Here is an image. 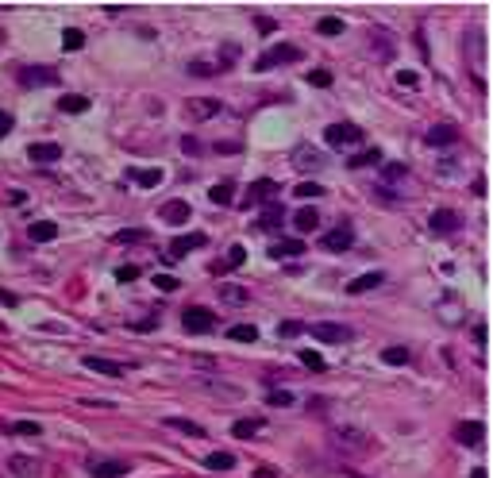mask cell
<instances>
[{
    "label": "cell",
    "mask_w": 493,
    "mask_h": 478,
    "mask_svg": "<svg viewBox=\"0 0 493 478\" xmlns=\"http://www.w3.org/2000/svg\"><path fill=\"white\" fill-rule=\"evenodd\" d=\"M228 336H232L235 343H254V340H259V328H254V324H232Z\"/></svg>",
    "instance_id": "cell-30"
},
{
    "label": "cell",
    "mask_w": 493,
    "mask_h": 478,
    "mask_svg": "<svg viewBox=\"0 0 493 478\" xmlns=\"http://www.w3.org/2000/svg\"><path fill=\"white\" fill-rule=\"evenodd\" d=\"M254 23H259V31H262V35H274V31H278V23H274V20H266V16H259Z\"/></svg>",
    "instance_id": "cell-48"
},
{
    "label": "cell",
    "mask_w": 493,
    "mask_h": 478,
    "mask_svg": "<svg viewBox=\"0 0 493 478\" xmlns=\"http://www.w3.org/2000/svg\"><path fill=\"white\" fill-rule=\"evenodd\" d=\"M305 332L312 336V340H320V343H347L351 336V328L347 324H331V321H320V324H305Z\"/></svg>",
    "instance_id": "cell-2"
},
{
    "label": "cell",
    "mask_w": 493,
    "mask_h": 478,
    "mask_svg": "<svg viewBox=\"0 0 493 478\" xmlns=\"http://www.w3.org/2000/svg\"><path fill=\"white\" fill-rule=\"evenodd\" d=\"M127 177H131L135 186H143V189H155V186H162V170H158V166H151V170H139V166H131V170H127Z\"/></svg>",
    "instance_id": "cell-17"
},
{
    "label": "cell",
    "mask_w": 493,
    "mask_h": 478,
    "mask_svg": "<svg viewBox=\"0 0 493 478\" xmlns=\"http://www.w3.org/2000/svg\"><path fill=\"white\" fill-rule=\"evenodd\" d=\"M293 228H297L300 235H309L320 228V213L316 208H300V213H293Z\"/></svg>",
    "instance_id": "cell-21"
},
{
    "label": "cell",
    "mask_w": 493,
    "mask_h": 478,
    "mask_svg": "<svg viewBox=\"0 0 493 478\" xmlns=\"http://www.w3.org/2000/svg\"><path fill=\"white\" fill-rule=\"evenodd\" d=\"M309 81H312V85H320V89H324V85H331V74H328V69H312V74H309Z\"/></svg>",
    "instance_id": "cell-46"
},
{
    "label": "cell",
    "mask_w": 493,
    "mask_h": 478,
    "mask_svg": "<svg viewBox=\"0 0 493 478\" xmlns=\"http://www.w3.org/2000/svg\"><path fill=\"white\" fill-rule=\"evenodd\" d=\"M336 444H339V448H351V451H366L370 448V439L362 436L358 428H339L336 432Z\"/></svg>",
    "instance_id": "cell-16"
},
{
    "label": "cell",
    "mask_w": 493,
    "mask_h": 478,
    "mask_svg": "<svg viewBox=\"0 0 493 478\" xmlns=\"http://www.w3.org/2000/svg\"><path fill=\"white\" fill-rule=\"evenodd\" d=\"M182 324H185V332H197V336H201V332H212V328H216V312L193 305V309L182 312Z\"/></svg>",
    "instance_id": "cell-3"
},
{
    "label": "cell",
    "mask_w": 493,
    "mask_h": 478,
    "mask_svg": "<svg viewBox=\"0 0 493 478\" xmlns=\"http://www.w3.org/2000/svg\"><path fill=\"white\" fill-rule=\"evenodd\" d=\"M386 282V274L382 270H374V274H362V278H355V282H347V293H366V290H377V285Z\"/></svg>",
    "instance_id": "cell-23"
},
{
    "label": "cell",
    "mask_w": 493,
    "mask_h": 478,
    "mask_svg": "<svg viewBox=\"0 0 493 478\" xmlns=\"http://www.w3.org/2000/svg\"><path fill=\"white\" fill-rule=\"evenodd\" d=\"M216 112H220V100H216V97H197V100H185V116H189V120H197V124H201V120H212Z\"/></svg>",
    "instance_id": "cell-8"
},
{
    "label": "cell",
    "mask_w": 493,
    "mask_h": 478,
    "mask_svg": "<svg viewBox=\"0 0 493 478\" xmlns=\"http://www.w3.org/2000/svg\"><path fill=\"white\" fill-rule=\"evenodd\" d=\"M146 239H151L146 228H124V232H116V243H146Z\"/></svg>",
    "instance_id": "cell-33"
},
{
    "label": "cell",
    "mask_w": 493,
    "mask_h": 478,
    "mask_svg": "<svg viewBox=\"0 0 493 478\" xmlns=\"http://www.w3.org/2000/svg\"><path fill=\"white\" fill-rule=\"evenodd\" d=\"M454 139H459V127L454 124H435L432 131H428V143L432 146H451Z\"/></svg>",
    "instance_id": "cell-18"
},
{
    "label": "cell",
    "mask_w": 493,
    "mask_h": 478,
    "mask_svg": "<svg viewBox=\"0 0 493 478\" xmlns=\"http://www.w3.org/2000/svg\"><path fill=\"white\" fill-rule=\"evenodd\" d=\"M270 405H278V409H289V405H293V393H289V390H274V393H270Z\"/></svg>",
    "instance_id": "cell-40"
},
{
    "label": "cell",
    "mask_w": 493,
    "mask_h": 478,
    "mask_svg": "<svg viewBox=\"0 0 493 478\" xmlns=\"http://www.w3.org/2000/svg\"><path fill=\"white\" fill-rule=\"evenodd\" d=\"M189 74H197V78H208V74H216V69L204 66V62H189Z\"/></svg>",
    "instance_id": "cell-47"
},
{
    "label": "cell",
    "mask_w": 493,
    "mask_h": 478,
    "mask_svg": "<svg viewBox=\"0 0 493 478\" xmlns=\"http://www.w3.org/2000/svg\"><path fill=\"white\" fill-rule=\"evenodd\" d=\"M127 470H131V463H124V459H89L93 478H124Z\"/></svg>",
    "instance_id": "cell-6"
},
{
    "label": "cell",
    "mask_w": 493,
    "mask_h": 478,
    "mask_svg": "<svg viewBox=\"0 0 493 478\" xmlns=\"http://www.w3.org/2000/svg\"><path fill=\"white\" fill-rule=\"evenodd\" d=\"M351 243H355V228H351V224L331 228V232L320 239V247H324V251H351Z\"/></svg>",
    "instance_id": "cell-7"
},
{
    "label": "cell",
    "mask_w": 493,
    "mask_h": 478,
    "mask_svg": "<svg viewBox=\"0 0 493 478\" xmlns=\"http://www.w3.org/2000/svg\"><path fill=\"white\" fill-rule=\"evenodd\" d=\"M166 428L185 432V436H193V439H201V436H204V428H201V424H197V420H185V417H166Z\"/></svg>",
    "instance_id": "cell-26"
},
{
    "label": "cell",
    "mask_w": 493,
    "mask_h": 478,
    "mask_svg": "<svg viewBox=\"0 0 493 478\" xmlns=\"http://www.w3.org/2000/svg\"><path fill=\"white\" fill-rule=\"evenodd\" d=\"M8 131H12V116H8V112H0V139L8 135Z\"/></svg>",
    "instance_id": "cell-50"
},
{
    "label": "cell",
    "mask_w": 493,
    "mask_h": 478,
    "mask_svg": "<svg viewBox=\"0 0 493 478\" xmlns=\"http://www.w3.org/2000/svg\"><path fill=\"white\" fill-rule=\"evenodd\" d=\"M204 467H208V470H232L235 467V455H232V451H212V455L204 459Z\"/></svg>",
    "instance_id": "cell-29"
},
{
    "label": "cell",
    "mask_w": 493,
    "mask_h": 478,
    "mask_svg": "<svg viewBox=\"0 0 493 478\" xmlns=\"http://www.w3.org/2000/svg\"><path fill=\"white\" fill-rule=\"evenodd\" d=\"M8 467H12V475H16V478H31V475H35V459H28V455H12V459H8Z\"/></svg>",
    "instance_id": "cell-31"
},
{
    "label": "cell",
    "mask_w": 493,
    "mask_h": 478,
    "mask_svg": "<svg viewBox=\"0 0 493 478\" xmlns=\"http://www.w3.org/2000/svg\"><path fill=\"white\" fill-rule=\"evenodd\" d=\"M220 297L223 301H247V290H239V285H223Z\"/></svg>",
    "instance_id": "cell-42"
},
{
    "label": "cell",
    "mask_w": 493,
    "mask_h": 478,
    "mask_svg": "<svg viewBox=\"0 0 493 478\" xmlns=\"http://www.w3.org/2000/svg\"><path fill=\"white\" fill-rule=\"evenodd\" d=\"M135 278H139V266H131V263L116 270V282H135Z\"/></svg>",
    "instance_id": "cell-45"
},
{
    "label": "cell",
    "mask_w": 493,
    "mask_h": 478,
    "mask_svg": "<svg viewBox=\"0 0 493 478\" xmlns=\"http://www.w3.org/2000/svg\"><path fill=\"white\" fill-rule=\"evenodd\" d=\"M459 224H463V220H459V213H451V208H435V213L428 216V228H432L435 235H451Z\"/></svg>",
    "instance_id": "cell-10"
},
{
    "label": "cell",
    "mask_w": 493,
    "mask_h": 478,
    "mask_svg": "<svg viewBox=\"0 0 493 478\" xmlns=\"http://www.w3.org/2000/svg\"><path fill=\"white\" fill-rule=\"evenodd\" d=\"M300 332H305V324L300 321H281L278 324V336H285V340H289V336H300Z\"/></svg>",
    "instance_id": "cell-38"
},
{
    "label": "cell",
    "mask_w": 493,
    "mask_h": 478,
    "mask_svg": "<svg viewBox=\"0 0 493 478\" xmlns=\"http://www.w3.org/2000/svg\"><path fill=\"white\" fill-rule=\"evenodd\" d=\"M397 81H401V85H416V74L413 69H405V74H397Z\"/></svg>",
    "instance_id": "cell-51"
},
{
    "label": "cell",
    "mask_w": 493,
    "mask_h": 478,
    "mask_svg": "<svg viewBox=\"0 0 493 478\" xmlns=\"http://www.w3.org/2000/svg\"><path fill=\"white\" fill-rule=\"evenodd\" d=\"M20 85H28V89L58 85V69H54V66H23L20 69Z\"/></svg>",
    "instance_id": "cell-5"
},
{
    "label": "cell",
    "mask_w": 493,
    "mask_h": 478,
    "mask_svg": "<svg viewBox=\"0 0 493 478\" xmlns=\"http://www.w3.org/2000/svg\"><path fill=\"white\" fill-rule=\"evenodd\" d=\"M289 62H300V47H293V43H278V47L262 50L259 62H254V69H259V74H266V69H274V66H289Z\"/></svg>",
    "instance_id": "cell-1"
},
{
    "label": "cell",
    "mask_w": 493,
    "mask_h": 478,
    "mask_svg": "<svg viewBox=\"0 0 493 478\" xmlns=\"http://www.w3.org/2000/svg\"><path fill=\"white\" fill-rule=\"evenodd\" d=\"M259 478H278V475H274V470H259Z\"/></svg>",
    "instance_id": "cell-53"
},
{
    "label": "cell",
    "mask_w": 493,
    "mask_h": 478,
    "mask_svg": "<svg viewBox=\"0 0 493 478\" xmlns=\"http://www.w3.org/2000/svg\"><path fill=\"white\" fill-rule=\"evenodd\" d=\"M454 439L466 444V448H478V444L485 439V424H482V420H463V424L454 428Z\"/></svg>",
    "instance_id": "cell-12"
},
{
    "label": "cell",
    "mask_w": 493,
    "mask_h": 478,
    "mask_svg": "<svg viewBox=\"0 0 493 478\" xmlns=\"http://www.w3.org/2000/svg\"><path fill=\"white\" fill-rule=\"evenodd\" d=\"M293 193H297V197H305V201H309V197H320V193H324V186H316V182H300V186L293 189Z\"/></svg>",
    "instance_id": "cell-39"
},
{
    "label": "cell",
    "mask_w": 493,
    "mask_h": 478,
    "mask_svg": "<svg viewBox=\"0 0 493 478\" xmlns=\"http://www.w3.org/2000/svg\"><path fill=\"white\" fill-rule=\"evenodd\" d=\"M300 362H305L309 371H324V359H320L316 351H300Z\"/></svg>",
    "instance_id": "cell-43"
},
{
    "label": "cell",
    "mask_w": 493,
    "mask_h": 478,
    "mask_svg": "<svg viewBox=\"0 0 493 478\" xmlns=\"http://www.w3.org/2000/svg\"><path fill=\"white\" fill-rule=\"evenodd\" d=\"M262 428H266V424H262V417H243V420H235V424H232V436L251 439V436H259Z\"/></svg>",
    "instance_id": "cell-24"
},
{
    "label": "cell",
    "mask_w": 493,
    "mask_h": 478,
    "mask_svg": "<svg viewBox=\"0 0 493 478\" xmlns=\"http://www.w3.org/2000/svg\"><path fill=\"white\" fill-rule=\"evenodd\" d=\"M293 166H300V170H320V166H324V158H320L312 146H300L297 155H293Z\"/></svg>",
    "instance_id": "cell-27"
},
{
    "label": "cell",
    "mask_w": 493,
    "mask_h": 478,
    "mask_svg": "<svg viewBox=\"0 0 493 478\" xmlns=\"http://www.w3.org/2000/svg\"><path fill=\"white\" fill-rule=\"evenodd\" d=\"M243 259H247V251H243V247H228V254H223L220 263H212V274L220 278V274H228V270H235V266H243Z\"/></svg>",
    "instance_id": "cell-19"
},
{
    "label": "cell",
    "mask_w": 493,
    "mask_h": 478,
    "mask_svg": "<svg viewBox=\"0 0 493 478\" xmlns=\"http://www.w3.org/2000/svg\"><path fill=\"white\" fill-rule=\"evenodd\" d=\"M81 43H85V35H81L78 28H66V35H62V47H66V50H78Z\"/></svg>",
    "instance_id": "cell-37"
},
{
    "label": "cell",
    "mask_w": 493,
    "mask_h": 478,
    "mask_svg": "<svg viewBox=\"0 0 493 478\" xmlns=\"http://www.w3.org/2000/svg\"><path fill=\"white\" fill-rule=\"evenodd\" d=\"M374 162H382V151H374V146H370V151H362V155H355L351 158V166H374Z\"/></svg>",
    "instance_id": "cell-36"
},
{
    "label": "cell",
    "mask_w": 493,
    "mask_h": 478,
    "mask_svg": "<svg viewBox=\"0 0 493 478\" xmlns=\"http://www.w3.org/2000/svg\"><path fill=\"white\" fill-rule=\"evenodd\" d=\"M470 478H485V470H474V475Z\"/></svg>",
    "instance_id": "cell-54"
},
{
    "label": "cell",
    "mask_w": 493,
    "mask_h": 478,
    "mask_svg": "<svg viewBox=\"0 0 493 478\" xmlns=\"http://www.w3.org/2000/svg\"><path fill=\"white\" fill-rule=\"evenodd\" d=\"M208 239H204V232H189V235H177L174 243H170V251H166V259H182V254L197 251V247H204Z\"/></svg>",
    "instance_id": "cell-11"
},
{
    "label": "cell",
    "mask_w": 493,
    "mask_h": 478,
    "mask_svg": "<svg viewBox=\"0 0 493 478\" xmlns=\"http://www.w3.org/2000/svg\"><path fill=\"white\" fill-rule=\"evenodd\" d=\"M208 201H212V205H232V201H235V186H232V182L212 186V189H208Z\"/></svg>",
    "instance_id": "cell-28"
},
{
    "label": "cell",
    "mask_w": 493,
    "mask_h": 478,
    "mask_svg": "<svg viewBox=\"0 0 493 478\" xmlns=\"http://www.w3.org/2000/svg\"><path fill=\"white\" fill-rule=\"evenodd\" d=\"M58 108H62V112H74V116H78V112H85V108H89V97H62Z\"/></svg>",
    "instance_id": "cell-34"
},
{
    "label": "cell",
    "mask_w": 493,
    "mask_h": 478,
    "mask_svg": "<svg viewBox=\"0 0 493 478\" xmlns=\"http://www.w3.org/2000/svg\"><path fill=\"white\" fill-rule=\"evenodd\" d=\"M316 31L324 39H336V35H343V20H339V16H324V20L316 23Z\"/></svg>",
    "instance_id": "cell-32"
},
{
    "label": "cell",
    "mask_w": 493,
    "mask_h": 478,
    "mask_svg": "<svg viewBox=\"0 0 493 478\" xmlns=\"http://www.w3.org/2000/svg\"><path fill=\"white\" fill-rule=\"evenodd\" d=\"M85 371H97V374H105V378H124V362H116V359H100V355H85Z\"/></svg>",
    "instance_id": "cell-13"
},
{
    "label": "cell",
    "mask_w": 493,
    "mask_h": 478,
    "mask_svg": "<svg viewBox=\"0 0 493 478\" xmlns=\"http://www.w3.org/2000/svg\"><path fill=\"white\" fill-rule=\"evenodd\" d=\"M50 239H58V224L54 220H35L31 224V243H50Z\"/></svg>",
    "instance_id": "cell-22"
},
{
    "label": "cell",
    "mask_w": 493,
    "mask_h": 478,
    "mask_svg": "<svg viewBox=\"0 0 493 478\" xmlns=\"http://www.w3.org/2000/svg\"><path fill=\"white\" fill-rule=\"evenodd\" d=\"M405 174H408L405 166H386V177H389V182H401V177H405Z\"/></svg>",
    "instance_id": "cell-49"
},
{
    "label": "cell",
    "mask_w": 493,
    "mask_h": 478,
    "mask_svg": "<svg viewBox=\"0 0 493 478\" xmlns=\"http://www.w3.org/2000/svg\"><path fill=\"white\" fill-rule=\"evenodd\" d=\"M12 432L16 436H39V424L35 420H20V424H12Z\"/></svg>",
    "instance_id": "cell-41"
},
{
    "label": "cell",
    "mask_w": 493,
    "mask_h": 478,
    "mask_svg": "<svg viewBox=\"0 0 493 478\" xmlns=\"http://www.w3.org/2000/svg\"><path fill=\"white\" fill-rule=\"evenodd\" d=\"M281 224H285V208H281V205L262 208V216H259V228H262V232H278Z\"/></svg>",
    "instance_id": "cell-20"
},
{
    "label": "cell",
    "mask_w": 493,
    "mask_h": 478,
    "mask_svg": "<svg viewBox=\"0 0 493 478\" xmlns=\"http://www.w3.org/2000/svg\"><path fill=\"white\" fill-rule=\"evenodd\" d=\"M297 254H305V243H300V239H278V243L270 247V259H297Z\"/></svg>",
    "instance_id": "cell-25"
},
{
    "label": "cell",
    "mask_w": 493,
    "mask_h": 478,
    "mask_svg": "<svg viewBox=\"0 0 493 478\" xmlns=\"http://www.w3.org/2000/svg\"><path fill=\"white\" fill-rule=\"evenodd\" d=\"M158 216H162V224L170 228H182L189 216H193V208H189V201H166L162 208H158Z\"/></svg>",
    "instance_id": "cell-9"
},
{
    "label": "cell",
    "mask_w": 493,
    "mask_h": 478,
    "mask_svg": "<svg viewBox=\"0 0 493 478\" xmlns=\"http://www.w3.org/2000/svg\"><path fill=\"white\" fill-rule=\"evenodd\" d=\"M382 359H386L389 367H405V362H408V351H405V347H386V351H382Z\"/></svg>",
    "instance_id": "cell-35"
},
{
    "label": "cell",
    "mask_w": 493,
    "mask_h": 478,
    "mask_svg": "<svg viewBox=\"0 0 493 478\" xmlns=\"http://www.w3.org/2000/svg\"><path fill=\"white\" fill-rule=\"evenodd\" d=\"M0 305H16V293H8V290H0Z\"/></svg>",
    "instance_id": "cell-52"
},
{
    "label": "cell",
    "mask_w": 493,
    "mask_h": 478,
    "mask_svg": "<svg viewBox=\"0 0 493 478\" xmlns=\"http://www.w3.org/2000/svg\"><path fill=\"white\" fill-rule=\"evenodd\" d=\"M155 285H158L162 293H174V290H177V278H170V274H155Z\"/></svg>",
    "instance_id": "cell-44"
},
{
    "label": "cell",
    "mask_w": 493,
    "mask_h": 478,
    "mask_svg": "<svg viewBox=\"0 0 493 478\" xmlns=\"http://www.w3.org/2000/svg\"><path fill=\"white\" fill-rule=\"evenodd\" d=\"M28 158H31V162H43V166H47V162H58V158H62V146H58V143H31V146H28Z\"/></svg>",
    "instance_id": "cell-15"
},
{
    "label": "cell",
    "mask_w": 493,
    "mask_h": 478,
    "mask_svg": "<svg viewBox=\"0 0 493 478\" xmlns=\"http://www.w3.org/2000/svg\"><path fill=\"white\" fill-rule=\"evenodd\" d=\"M324 139H328V146H355V143H362V127L358 124H331L328 131H324Z\"/></svg>",
    "instance_id": "cell-4"
},
{
    "label": "cell",
    "mask_w": 493,
    "mask_h": 478,
    "mask_svg": "<svg viewBox=\"0 0 493 478\" xmlns=\"http://www.w3.org/2000/svg\"><path fill=\"white\" fill-rule=\"evenodd\" d=\"M270 197H278V182H270V177H259L251 189H247V205H259V201H270Z\"/></svg>",
    "instance_id": "cell-14"
}]
</instances>
